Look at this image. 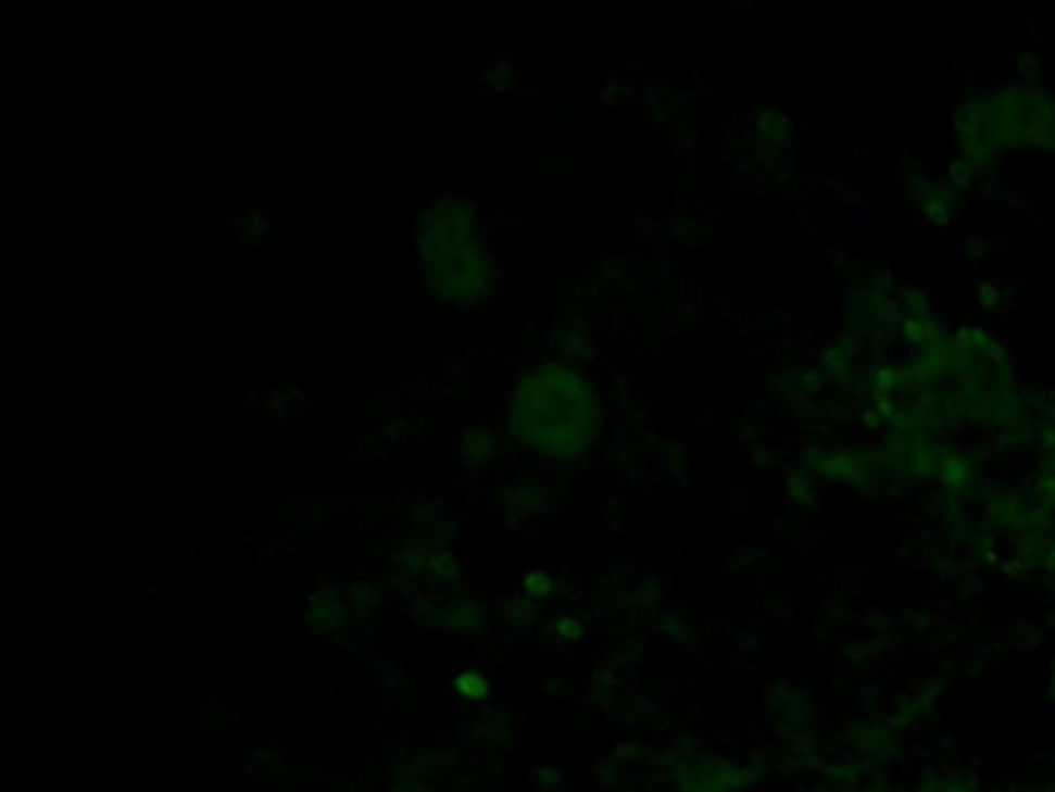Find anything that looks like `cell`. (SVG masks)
Listing matches in <instances>:
<instances>
[{"mask_svg":"<svg viewBox=\"0 0 1055 792\" xmlns=\"http://www.w3.org/2000/svg\"><path fill=\"white\" fill-rule=\"evenodd\" d=\"M511 430L545 455H576L594 433L591 387L564 366L527 372L511 393Z\"/></svg>","mask_w":1055,"mask_h":792,"instance_id":"6da1fadb","label":"cell"},{"mask_svg":"<svg viewBox=\"0 0 1055 792\" xmlns=\"http://www.w3.org/2000/svg\"><path fill=\"white\" fill-rule=\"evenodd\" d=\"M455 691L462 693V696H470V700H483L489 693V684H487V678H480V675H459L455 678Z\"/></svg>","mask_w":1055,"mask_h":792,"instance_id":"3957f363","label":"cell"},{"mask_svg":"<svg viewBox=\"0 0 1055 792\" xmlns=\"http://www.w3.org/2000/svg\"><path fill=\"white\" fill-rule=\"evenodd\" d=\"M524 586H527V594H532V598H545L551 589V579L545 573H529Z\"/></svg>","mask_w":1055,"mask_h":792,"instance_id":"277c9868","label":"cell"},{"mask_svg":"<svg viewBox=\"0 0 1055 792\" xmlns=\"http://www.w3.org/2000/svg\"><path fill=\"white\" fill-rule=\"evenodd\" d=\"M418 266L449 304L467 306L487 298L492 264L474 208L449 199L427 211L418 224Z\"/></svg>","mask_w":1055,"mask_h":792,"instance_id":"7a4b0ae2","label":"cell"}]
</instances>
